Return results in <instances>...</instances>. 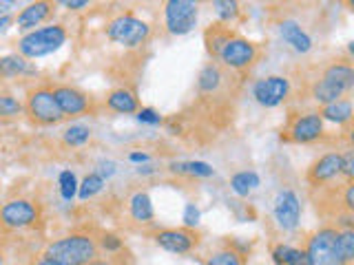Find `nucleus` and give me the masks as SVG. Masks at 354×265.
Wrapping results in <instances>:
<instances>
[{"label": "nucleus", "mask_w": 354, "mask_h": 265, "mask_svg": "<svg viewBox=\"0 0 354 265\" xmlns=\"http://www.w3.org/2000/svg\"><path fill=\"white\" fill-rule=\"evenodd\" d=\"M155 243L173 254H188L199 246V235L193 228H169L155 235Z\"/></svg>", "instance_id": "nucleus-11"}, {"label": "nucleus", "mask_w": 354, "mask_h": 265, "mask_svg": "<svg viewBox=\"0 0 354 265\" xmlns=\"http://www.w3.org/2000/svg\"><path fill=\"white\" fill-rule=\"evenodd\" d=\"M38 69L33 66L27 58H22L20 53H11L0 58V77L9 80V77H18V75H36Z\"/></svg>", "instance_id": "nucleus-17"}, {"label": "nucleus", "mask_w": 354, "mask_h": 265, "mask_svg": "<svg viewBox=\"0 0 354 265\" xmlns=\"http://www.w3.org/2000/svg\"><path fill=\"white\" fill-rule=\"evenodd\" d=\"M44 257L55 259L64 265H86L97 257V246L86 235H69L53 241L44 252Z\"/></svg>", "instance_id": "nucleus-1"}, {"label": "nucleus", "mask_w": 354, "mask_h": 265, "mask_svg": "<svg viewBox=\"0 0 354 265\" xmlns=\"http://www.w3.org/2000/svg\"><path fill=\"white\" fill-rule=\"evenodd\" d=\"M166 29L173 36H184L197 25L199 0H166L164 3Z\"/></svg>", "instance_id": "nucleus-6"}, {"label": "nucleus", "mask_w": 354, "mask_h": 265, "mask_svg": "<svg viewBox=\"0 0 354 265\" xmlns=\"http://www.w3.org/2000/svg\"><path fill=\"white\" fill-rule=\"evenodd\" d=\"M173 173L180 175H191V177H210L215 175L213 166L206 161H182V164H171Z\"/></svg>", "instance_id": "nucleus-27"}, {"label": "nucleus", "mask_w": 354, "mask_h": 265, "mask_svg": "<svg viewBox=\"0 0 354 265\" xmlns=\"http://www.w3.org/2000/svg\"><path fill=\"white\" fill-rule=\"evenodd\" d=\"M131 161H147L149 159V155H144V153H131Z\"/></svg>", "instance_id": "nucleus-42"}, {"label": "nucleus", "mask_w": 354, "mask_h": 265, "mask_svg": "<svg viewBox=\"0 0 354 265\" xmlns=\"http://www.w3.org/2000/svg\"><path fill=\"white\" fill-rule=\"evenodd\" d=\"M75 188H77V181H75V175L71 170H62L60 173V193L66 202H71L73 195H75Z\"/></svg>", "instance_id": "nucleus-34"}, {"label": "nucleus", "mask_w": 354, "mask_h": 265, "mask_svg": "<svg viewBox=\"0 0 354 265\" xmlns=\"http://www.w3.org/2000/svg\"><path fill=\"white\" fill-rule=\"evenodd\" d=\"M206 265H243V259H241V254H237V252L224 250V252L213 254Z\"/></svg>", "instance_id": "nucleus-33"}, {"label": "nucleus", "mask_w": 354, "mask_h": 265, "mask_svg": "<svg viewBox=\"0 0 354 265\" xmlns=\"http://www.w3.org/2000/svg\"><path fill=\"white\" fill-rule=\"evenodd\" d=\"M184 224L186 228H195L199 224V210L195 208V204H188L184 210Z\"/></svg>", "instance_id": "nucleus-35"}, {"label": "nucleus", "mask_w": 354, "mask_h": 265, "mask_svg": "<svg viewBox=\"0 0 354 265\" xmlns=\"http://www.w3.org/2000/svg\"><path fill=\"white\" fill-rule=\"evenodd\" d=\"M129 210H131V217L140 221V224H151L155 213H153V204H151V197L147 193H136L131 197L129 202Z\"/></svg>", "instance_id": "nucleus-23"}, {"label": "nucleus", "mask_w": 354, "mask_h": 265, "mask_svg": "<svg viewBox=\"0 0 354 265\" xmlns=\"http://www.w3.org/2000/svg\"><path fill=\"white\" fill-rule=\"evenodd\" d=\"M91 0H55V5H62V7H66V9H71V11H80V9H84Z\"/></svg>", "instance_id": "nucleus-39"}, {"label": "nucleus", "mask_w": 354, "mask_h": 265, "mask_svg": "<svg viewBox=\"0 0 354 265\" xmlns=\"http://www.w3.org/2000/svg\"><path fill=\"white\" fill-rule=\"evenodd\" d=\"M25 113L22 102L9 93H0V119H14Z\"/></svg>", "instance_id": "nucleus-30"}, {"label": "nucleus", "mask_w": 354, "mask_h": 265, "mask_svg": "<svg viewBox=\"0 0 354 265\" xmlns=\"http://www.w3.org/2000/svg\"><path fill=\"white\" fill-rule=\"evenodd\" d=\"M213 7H215V14L219 18V22L224 25H230L239 18V0H213Z\"/></svg>", "instance_id": "nucleus-28"}, {"label": "nucleus", "mask_w": 354, "mask_h": 265, "mask_svg": "<svg viewBox=\"0 0 354 265\" xmlns=\"http://www.w3.org/2000/svg\"><path fill=\"white\" fill-rule=\"evenodd\" d=\"M341 175H346V179L352 181V177H354V155H352V153H346V155H343Z\"/></svg>", "instance_id": "nucleus-37"}, {"label": "nucleus", "mask_w": 354, "mask_h": 265, "mask_svg": "<svg viewBox=\"0 0 354 265\" xmlns=\"http://www.w3.org/2000/svg\"><path fill=\"white\" fill-rule=\"evenodd\" d=\"M106 36H109V40L122 44V47L136 49V47H140V44H144L149 40L151 27L144 20L131 16V14H124V16H118L115 20L109 22Z\"/></svg>", "instance_id": "nucleus-5"}, {"label": "nucleus", "mask_w": 354, "mask_h": 265, "mask_svg": "<svg viewBox=\"0 0 354 265\" xmlns=\"http://www.w3.org/2000/svg\"><path fill=\"white\" fill-rule=\"evenodd\" d=\"M0 265H3V257H0Z\"/></svg>", "instance_id": "nucleus-44"}, {"label": "nucleus", "mask_w": 354, "mask_h": 265, "mask_svg": "<svg viewBox=\"0 0 354 265\" xmlns=\"http://www.w3.org/2000/svg\"><path fill=\"white\" fill-rule=\"evenodd\" d=\"M100 243H102V248H104V250H109V252H115V250H120V248H122V241H120L115 235H104V237H102V241H100Z\"/></svg>", "instance_id": "nucleus-38"}, {"label": "nucleus", "mask_w": 354, "mask_h": 265, "mask_svg": "<svg viewBox=\"0 0 354 265\" xmlns=\"http://www.w3.org/2000/svg\"><path fill=\"white\" fill-rule=\"evenodd\" d=\"M279 33H281V38L299 53H308L310 49H313V38H310L308 33L301 29V25L295 20H283L279 25Z\"/></svg>", "instance_id": "nucleus-16"}, {"label": "nucleus", "mask_w": 354, "mask_h": 265, "mask_svg": "<svg viewBox=\"0 0 354 265\" xmlns=\"http://www.w3.org/2000/svg\"><path fill=\"white\" fill-rule=\"evenodd\" d=\"M138 119L142 121V124H160V121H162V117L155 113L153 108H142V110H138Z\"/></svg>", "instance_id": "nucleus-36"}, {"label": "nucleus", "mask_w": 354, "mask_h": 265, "mask_svg": "<svg viewBox=\"0 0 354 265\" xmlns=\"http://www.w3.org/2000/svg\"><path fill=\"white\" fill-rule=\"evenodd\" d=\"M33 265H64V263H60V261H55V259H49V257H42V259H38Z\"/></svg>", "instance_id": "nucleus-41"}, {"label": "nucleus", "mask_w": 354, "mask_h": 265, "mask_svg": "<svg viewBox=\"0 0 354 265\" xmlns=\"http://www.w3.org/2000/svg\"><path fill=\"white\" fill-rule=\"evenodd\" d=\"M259 47L254 42H250L248 38H241V36H232L224 49L219 51L217 58L224 62L228 69H235V71H243V69H250V66L259 60Z\"/></svg>", "instance_id": "nucleus-7"}, {"label": "nucleus", "mask_w": 354, "mask_h": 265, "mask_svg": "<svg viewBox=\"0 0 354 265\" xmlns=\"http://www.w3.org/2000/svg\"><path fill=\"white\" fill-rule=\"evenodd\" d=\"M53 88V97L58 102L60 110L66 115H82L91 110V97L82 93L80 88L75 86H51Z\"/></svg>", "instance_id": "nucleus-12"}, {"label": "nucleus", "mask_w": 354, "mask_h": 265, "mask_svg": "<svg viewBox=\"0 0 354 265\" xmlns=\"http://www.w3.org/2000/svg\"><path fill=\"white\" fill-rule=\"evenodd\" d=\"M308 265H350L339 250V228H321L308 239Z\"/></svg>", "instance_id": "nucleus-4"}, {"label": "nucleus", "mask_w": 354, "mask_h": 265, "mask_svg": "<svg viewBox=\"0 0 354 265\" xmlns=\"http://www.w3.org/2000/svg\"><path fill=\"white\" fill-rule=\"evenodd\" d=\"M343 166V155L341 153H328L324 157H319L313 166L308 168V184L313 186H324L332 179H337L341 175Z\"/></svg>", "instance_id": "nucleus-14"}, {"label": "nucleus", "mask_w": 354, "mask_h": 265, "mask_svg": "<svg viewBox=\"0 0 354 265\" xmlns=\"http://www.w3.org/2000/svg\"><path fill=\"white\" fill-rule=\"evenodd\" d=\"M324 135V119L319 113H304L290 117V126L286 128V139L295 144H310Z\"/></svg>", "instance_id": "nucleus-9"}, {"label": "nucleus", "mask_w": 354, "mask_h": 265, "mask_svg": "<svg viewBox=\"0 0 354 265\" xmlns=\"http://www.w3.org/2000/svg\"><path fill=\"white\" fill-rule=\"evenodd\" d=\"M36 219H38V208L31 202H27V199H14V202H7L0 208V224L11 230L29 228L36 224Z\"/></svg>", "instance_id": "nucleus-10"}, {"label": "nucleus", "mask_w": 354, "mask_h": 265, "mask_svg": "<svg viewBox=\"0 0 354 265\" xmlns=\"http://www.w3.org/2000/svg\"><path fill=\"white\" fill-rule=\"evenodd\" d=\"M321 119L337 121V124H350L352 119V102L350 97H341L337 102H330L319 110Z\"/></svg>", "instance_id": "nucleus-22"}, {"label": "nucleus", "mask_w": 354, "mask_h": 265, "mask_svg": "<svg viewBox=\"0 0 354 265\" xmlns=\"http://www.w3.org/2000/svg\"><path fill=\"white\" fill-rule=\"evenodd\" d=\"M53 9H55V0H33L31 5H27L16 16V25H18V29L38 27L53 14Z\"/></svg>", "instance_id": "nucleus-15"}, {"label": "nucleus", "mask_w": 354, "mask_h": 265, "mask_svg": "<svg viewBox=\"0 0 354 265\" xmlns=\"http://www.w3.org/2000/svg\"><path fill=\"white\" fill-rule=\"evenodd\" d=\"M272 257L277 265H308L306 250H297L290 246H277L272 250Z\"/></svg>", "instance_id": "nucleus-25"}, {"label": "nucleus", "mask_w": 354, "mask_h": 265, "mask_svg": "<svg viewBox=\"0 0 354 265\" xmlns=\"http://www.w3.org/2000/svg\"><path fill=\"white\" fill-rule=\"evenodd\" d=\"M102 188H104V177L102 175H97V173L86 175L82 186H80V199H82V202H86V199L95 197L100 190H102Z\"/></svg>", "instance_id": "nucleus-31"}, {"label": "nucleus", "mask_w": 354, "mask_h": 265, "mask_svg": "<svg viewBox=\"0 0 354 265\" xmlns=\"http://www.w3.org/2000/svg\"><path fill=\"white\" fill-rule=\"evenodd\" d=\"M7 25H9V16H3V18H0V31H3Z\"/></svg>", "instance_id": "nucleus-43"}, {"label": "nucleus", "mask_w": 354, "mask_h": 265, "mask_svg": "<svg viewBox=\"0 0 354 265\" xmlns=\"http://www.w3.org/2000/svg\"><path fill=\"white\" fill-rule=\"evenodd\" d=\"M22 108H25V115L38 126H53V124H60L64 119V113L60 110L58 102H55L51 86L29 88Z\"/></svg>", "instance_id": "nucleus-2"}, {"label": "nucleus", "mask_w": 354, "mask_h": 265, "mask_svg": "<svg viewBox=\"0 0 354 265\" xmlns=\"http://www.w3.org/2000/svg\"><path fill=\"white\" fill-rule=\"evenodd\" d=\"M106 106L111 110H115V113L131 115V113H138V97L133 95L129 88H115V91L109 93Z\"/></svg>", "instance_id": "nucleus-21"}, {"label": "nucleus", "mask_w": 354, "mask_h": 265, "mask_svg": "<svg viewBox=\"0 0 354 265\" xmlns=\"http://www.w3.org/2000/svg\"><path fill=\"white\" fill-rule=\"evenodd\" d=\"M321 77L328 80V82H332V84H337L346 93H350L352 86H354V71H352L350 62H332L330 66H326V69H324Z\"/></svg>", "instance_id": "nucleus-19"}, {"label": "nucleus", "mask_w": 354, "mask_h": 265, "mask_svg": "<svg viewBox=\"0 0 354 265\" xmlns=\"http://www.w3.org/2000/svg\"><path fill=\"white\" fill-rule=\"evenodd\" d=\"M235 36L230 31V25H224V22H215L204 31V42H206V51L210 58H217L219 51L224 49V44Z\"/></svg>", "instance_id": "nucleus-18"}, {"label": "nucleus", "mask_w": 354, "mask_h": 265, "mask_svg": "<svg viewBox=\"0 0 354 265\" xmlns=\"http://www.w3.org/2000/svg\"><path fill=\"white\" fill-rule=\"evenodd\" d=\"M91 139V128L84 124H73L62 132V141L66 146H82Z\"/></svg>", "instance_id": "nucleus-29"}, {"label": "nucleus", "mask_w": 354, "mask_h": 265, "mask_svg": "<svg viewBox=\"0 0 354 265\" xmlns=\"http://www.w3.org/2000/svg\"><path fill=\"white\" fill-rule=\"evenodd\" d=\"M288 93H290V82L283 75H268L252 84V97L266 108H274L286 102Z\"/></svg>", "instance_id": "nucleus-8"}, {"label": "nucleus", "mask_w": 354, "mask_h": 265, "mask_svg": "<svg viewBox=\"0 0 354 265\" xmlns=\"http://www.w3.org/2000/svg\"><path fill=\"white\" fill-rule=\"evenodd\" d=\"M348 93L343 91V88H339L337 84H332L328 80H324V77H319V80L313 84V97L317 99L319 104H330V102H337V99L346 97Z\"/></svg>", "instance_id": "nucleus-24"}, {"label": "nucleus", "mask_w": 354, "mask_h": 265, "mask_svg": "<svg viewBox=\"0 0 354 265\" xmlns=\"http://www.w3.org/2000/svg\"><path fill=\"white\" fill-rule=\"evenodd\" d=\"M257 186H259V177H257V173H252V170L250 173L248 170L237 173V175H232V179H230V188L239 197H248Z\"/></svg>", "instance_id": "nucleus-26"}, {"label": "nucleus", "mask_w": 354, "mask_h": 265, "mask_svg": "<svg viewBox=\"0 0 354 265\" xmlns=\"http://www.w3.org/2000/svg\"><path fill=\"white\" fill-rule=\"evenodd\" d=\"M18 0H0V18L3 16H9L11 14V9L16 7Z\"/></svg>", "instance_id": "nucleus-40"}, {"label": "nucleus", "mask_w": 354, "mask_h": 265, "mask_svg": "<svg viewBox=\"0 0 354 265\" xmlns=\"http://www.w3.org/2000/svg\"><path fill=\"white\" fill-rule=\"evenodd\" d=\"M221 82H224V73H221L217 62H208L197 77V91L204 95H213L219 91Z\"/></svg>", "instance_id": "nucleus-20"}, {"label": "nucleus", "mask_w": 354, "mask_h": 265, "mask_svg": "<svg viewBox=\"0 0 354 265\" xmlns=\"http://www.w3.org/2000/svg\"><path fill=\"white\" fill-rule=\"evenodd\" d=\"M339 250H341V257L346 263L354 261V232H352V228L339 230Z\"/></svg>", "instance_id": "nucleus-32"}, {"label": "nucleus", "mask_w": 354, "mask_h": 265, "mask_svg": "<svg viewBox=\"0 0 354 265\" xmlns=\"http://www.w3.org/2000/svg\"><path fill=\"white\" fill-rule=\"evenodd\" d=\"M64 42H66V29L62 25L42 27L18 40V53L27 60H36L42 58V55L55 53Z\"/></svg>", "instance_id": "nucleus-3"}, {"label": "nucleus", "mask_w": 354, "mask_h": 265, "mask_svg": "<svg viewBox=\"0 0 354 265\" xmlns=\"http://www.w3.org/2000/svg\"><path fill=\"white\" fill-rule=\"evenodd\" d=\"M301 217V204L292 190H281L274 199V219L283 230H295Z\"/></svg>", "instance_id": "nucleus-13"}]
</instances>
